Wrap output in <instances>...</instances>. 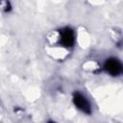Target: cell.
Masks as SVG:
<instances>
[{"instance_id":"cell-3","label":"cell","mask_w":123,"mask_h":123,"mask_svg":"<svg viewBox=\"0 0 123 123\" xmlns=\"http://www.w3.org/2000/svg\"><path fill=\"white\" fill-rule=\"evenodd\" d=\"M60 33H61V37H60L61 44H62L64 47L73 46L75 42V36L73 30L70 28H63L62 30L60 31Z\"/></svg>"},{"instance_id":"cell-2","label":"cell","mask_w":123,"mask_h":123,"mask_svg":"<svg viewBox=\"0 0 123 123\" xmlns=\"http://www.w3.org/2000/svg\"><path fill=\"white\" fill-rule=\"evenodd\" d=\"M105 70L110 73L112 76H117L121 74L122 72V64L121 62L115 58H110L106 61L105 65H104Z\"/></svg>"},{"instance_id":"cell-1","label":"cell","mask_w":123,"mask_h":123,"mask_svg":"<svg viewBox=\"0 0 123 123\" xmlns=\"http://www.w3.org/2000/svg\"><path fill=\"white\" fill-rule=\"evenodd\" d=\"M73 103L77 107V109H79L83 112L87 113V114L91 113L90 104H89L88 100L86 99V97H85L79 91H75L74 92V94H73Z\"/></svg>"}]
</instances>
